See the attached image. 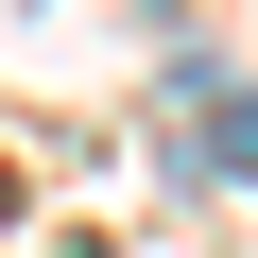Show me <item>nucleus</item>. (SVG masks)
Here are the masks:
<instances>
[{"label":"nucleus","mask_w":258,"mask_h":258,"mask_svg":"<svg viewBox=\"0 0 258 258\" xmlns=\"http://www.w3.org/2000/svg\"><path fill=\"white\" fill-rule=\"evenodd\" d=\"M207 172H258V103H224V120H207Z\"/></svg>","instance_id":"nucleus-1"}]
</instances>
